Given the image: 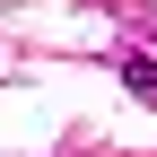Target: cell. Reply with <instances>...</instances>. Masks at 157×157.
<instances>
[{
	"label": "cell",
	"instance_id": "1",
	"mask_svg": "<svg viewBox=\"0 0 157 157\" xmlns=\"http://www.w3.org/2000/svg\"><path fill=\"white\" fill-rule=\"evenodd\" d=\"M122 87L140 96V105H157V52H131L122 61Z\"/></svg>",
	"mask_w": 157,
	"mask_h": 157
}]
</instances>
